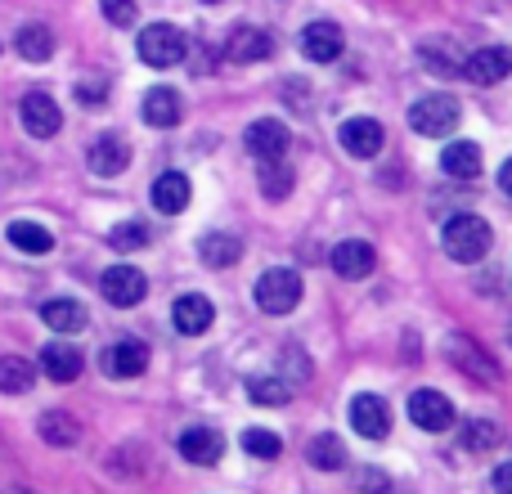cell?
<instances>
[{
    "mask_svg": "<svg viewBox=\"0 0 512 494\" xmlns=\"http://www.w3.org/2000/svg\"><path fill=\"white\" fill-rule=\"evenodd\" d=\"M441 243H445V252H450L459 265H472V261H481V256L490 252L495 234H490V225L481 221V216L463 212V216H450V221H445Z\"/></svg>",
    "mask_w": 512,
    "mask_h": 494,
    "instance_id": "cell-1",
    "label": "cell"
},
{
    "mask_svg": "<svg viewBox=\"0 0 512 494\" xmlns=\"http://www.w3.org/2000/svg\"><path fill=\"white\" fill-rule=\"evenodd\" d=\"M463 108L454 95H423L414 108H409V126H414L418 135H427V140H445V135L459 126Z\"/></svg>",
    "mask_w": 512,
    "mask_h": 494,
    "instance_id": "cell-2",
    "label": "cell"
},
{
    "mask_svg": "<svg viewBox=\"0 0 512 494\" xmlns=\"http://www.w3.org/2000/svg\"><path fill=\"white\" fill-rule=\"evenodd\" d=\"M135 50H140V59L149 63V68H176V63L185 59L189 41H185V32H180V27L149 23L140 32V41H135Z\"/></svg>",
    "mask_w": 512,
    "mask_h": 494,
    "instance_id": "cell-3",
    "label": "cell"
},
{
    "mask_svg": "<svg viewBox=\"0 0 512 494\" xmlns=\"http://www.w3.org/2000/svg\"><path fill=\"white\" fill-rule=\"evenodd\" d=\"M301 301V274L297 270H265L256 279V306L265 315H292Z\"/></svg>",
    "mask_w": 512,
    "mask_h": 494,
    "instance_id": "cell-4",
    "label": "cell"
},
{
    "mask_svg": "<svg viewBox=\"0 0 512 494\" xmlns=\"http://www.w3.org/2000/svg\"><path fill=\"white\" fill-rule=\"evenodd\" d=\"M18 117H23V131L32 135V140H50V135H59V126H63L59 104H54L45 90H32V95H23V104H18Z\"/></svg>",
    "mask_w": 512,
    "mask_h": 494,
    "instance_id": "cell-5",
    "label": "cell"
},
{
    "mask_svg": "<svg viewBox=\"0 0 512 494\" xmlns=\"http://www.w3.org/2000/svg\"><path fill=\"white\" fill-rule=\"evenodd\" d=\"M243 144H248V153L256 162H274V158L288 153L292 135H288V126H283L279 117H261V122H252L248 131H243Z\"/></svg>",
    "mask_w": 512,
    "mask_h": 494,
    "instance_id": "cell-6",
    "label": "cell"
},
{
    "mask_svg": "<svg viewBox=\"0 0 512 494\" xmlns=\"http://www.w3.org/2000/svg\"><path fill=\"white\" fill-rule=\"evenodd\" d=\"M409 423L423 427V432H445V427H454V405L441 396V391L423 387L409 396Z\"/></svg>",
    "mask_w": 512,
    "mask_h": 494,
    "instance_id": "cell-7",
    "label": "cell"
},
{
    "mask_svg": "<svg viewBox=\"0 0 512 494\" xmlns=\"http://www.w3.org/2000/svg\"><path fill=\"white\" fill-rule=\"evenodd\" d=\"M463 72H468V81H477V86H499L512 72V50L508 45H481L477 54H468Z\"/></svg>",
    "mask_w": 512,
    "mask_h": 494,
    "instance_id": "cell-8",
    "label": "cell"
},
{
    "mask_svg": "<svg viewBox=\"0 0 512 494\" xmlns=\"http://www.w3.org/2000/svg\"><path fill=\"white\" fill-rule=\"evenodd\" d=\"M144 292H149V279H144L135 265H113V270H104V297L113 301V306H122V310L140 306Z\"/></svg>",
    "mask_w": 512,
    "mask_h": 494,
    "instance_id": "cell-9",
    "label": "cell"
},
{
    "mask_svg": "<svg viewBox=\"0 0 512 494\" xmlns=\"http://www.w3.org/2000/svg\"><path fill=\"white\" fill-rule=\"evenodd\" d=\"M351 427L364 441H382L391 432V409L382 396H355L351 400Z\"/></svg>",
    "mask_w": 512,
    "mask_h": 494,
    "instance_id": "cell-10",
    "label": "cell"
},
{
    "mask_svg": "<svg viewBox=\"0 0 512 494\" xmlns=\"http://www.w3.org/2000/svg\"><path fill=\"white\" fill-rule=\"evenodd\" d=\"M373 265H378V252H373V243L346 239V243L333 247V270H337V279H369Z\"/></svg>",
    "mask_w": 512,
    "mask_h": 494,
    "instance_id": "cell-11",
    "label": "cell"
},
{
    "mask_svg": "<svg viewBox=\"0 0 512 494\" xmlns=\"http://www.w3.org/2000/svg\"><path fill=\"white\" fill-rule=\"evenodd\" d=\"M149 369V346L135 342V337H126V342L108 346L104 351V373L108 378H140V373Z\"/></svg>",
    "mask_w": 512,
    "mask_h": 494,
    "instance_id": "cell-12",
    "label": "cell"
},
{
    "mask_svg": "<svg viewBox=\"0 0 512 494\" xmlns=\"http://www.w3.org/2000/svg\"><path fill=\"white\" fill-rule=\"evenodd\" d=\"M382 126L373 122V117H351V122H342V149L351 153V158H378L382 153Z\"/></svg>",
    "mask_w": 512,
    "mask_h": 494,
    "instance_id": "cell-13",
    "label": "cell"
},
{
    "mask_svg": "<svg viewBox=\"0 0 512 494\" xmlns=\"http://www.w3.org/2000/svg\"><path fill=\"white\" fill-rule=\"evenodd\" d=\"M445 351H450V360L459 364V369L468 373V378H477V382H499L495 360H490V355L481 351V346L472 342V337H450V346H445Z\"/></svg>",
    "mask_w": 512,
    "mask_h": 494,
    "instance_id": "cell-14",
    "label": "cell"
},
{
    "mask_svg": "<svg viewBox=\"0 0 512 494\" xmlns=\"http://www.w3.org/2000/svg\"><path fill=\"white\" fill-rule=\"evenodd\" d=\"M180 454H185L189 463H198V468H212L225 454V436L216 432V427H189V432L180 436Z\"/></svg>",
    "mask_w": 512,
    "mask_h": 494,
    "instance_id": "cell-15",
    "label": "cell"
},
{
    "mask_svg": "<svg viewBox=\"0 0 512 494\" xmlns=\"http://www.w3.org/2000/svg\"><path fill=\"white\" fill-rule=\"evenodd\" d=\"M171 319H176V328L185 337H198V333H207V328H212L216 306L207 297H198V292H185V297L171 306Z\"/></svg>",
    "mask_w": 512,
    "mask_h": 494,
    "instance_id": "cell-16",
    "label": "cell"
},
{
    "mask_svg": "<svg viewBox=\"0 0 512 494\" xmlns=\"http://www.w3.org/2000/svg\"><path fill=\"white\" fill-rule=\"evenodd\" d=\"M86 162H90V171H95V176H122L126 162H131V149H126L122 135H99V140L90 144Z\"/></svg>",
    "mask_w": 512,
    "mask_h": 494,
    "instance_id": "cell-17",
    "label": "cell"
},
{
    "mask_svg": "<svg viewBox=\"0 0 512 494\" xmlns=\"http://www.w3.org/2000/svg\"><path fill=\"white\" fill-rule=\"evenodd\" d=\"M180 117H185V99H180L171 86H153L149 95H144V122L149 126L167 131V126L180 122Z\"/></svg>",
    "mask_w": 512,
    "mask_h": 494,
    "instance_id": "cell-18",
    "label": "cell"
},
{
    "mask_svg": "<svg viewBox=\"0 0 512 494\" xmlns=\"http://www.w3.org/2000/svg\"><path fill=\"white\" fill-rule=\"evenodd\" d=\"M189 194H194V185H189V176H180V171H167V176L153 180V207H158L162 216H180V212H185Z\"/></svg>",
    "mask_w": 512,
    "mask_h": 494,
    "instance_id": "cell-19",
    "label": "cell"
},
{
    "mask_svg": "<svg viewBox=\"0 0 512 494\" xmlns=\"http://www.w3.org/2000/svg\"><path fill=\"white\" fill-rule=\"evenodd\" d=\"M301 54H306L310 63H333L337 54H342V32H337V23H310L306 32H301Z\"/></svg>",
    "mask_w": 512,
    "mask_h": 494,
    "instance_id": "cell-20",
    "label": "cell"
},
{
    "mask_svg": "<svg viewBox=\"0 0 512 494\" xmlns=\"http://www.w3.org/2000/svg\"><path fill=\"white\" fill-rule=\"evenodd\" d=\"M270 50H274V41L261 27H234L230 45H225V54H230L234 63H261V59H270Z\"/></svg>",
    "mask_w": 512,
    "mask_h": 494,
    "instance_id": "cell-21",
    "label": "cell"
},
{
    "mask_svg": "<svg viewBox=\"0 0 512 494\" xmlns=\"http://www.w3.org/2000/svg\"><path fill=\"white\" fill-rule=\"evenodd\" d=\"M441 167H445V176H454V180H477L481 176V144H472V140L445 144Z\"/></svg>",
    "mask_w": 512,
    "mask_h": 494,
    "instance_id": "cell-22",
    "label": "cell"
},
{
    "mask_svg": "<svg viewBox=\"0 0 512 494\" xmlns=\"http://www.w3.org/2000/svg\"><path fill=\"white\" fill-rule=\"evenodd\" d=\"M81 351L77 346H68V342H50L41 351V369H45V378H54V382H72L81 373Z\"/></svg>",
    "mask_w": 512,
    "mask_h": 494,
    "instance_id": "cell-23",
    "label": "cell"
},
{
    "mask_svg": "<svg viewBox=\"0 0 512 494\" xmlns=\"http://www.w3.org/2000/svg\"><path fill=\"white\" fill-rule=\"evenodd\" d=\"M14 45H18V54H23L27 63H45L54 54V32L45 23H23L18 27V36H14Z\"/></svg>",
    "mask_w": 512,
    "mask_h": 494,
    "instance_id": "cell-24",
    "label": "cell"
},
{
    "mask_svg": "<svg viewBox=\"0 0 512 494\" xmlns=\"http://www.w3.org/2000/svg\"><path fill=\"white\" fill-rule=\"evenodd\" d=\"M41 319L54 328V333H81L86 328V306L81 301H45L41 306Z\"/></svg>",
    "mask_w": 512,
    "mask_h": 494,
    "instance_id": "cell-25",
    "label": "cell"
},
{
    "mask_svg": "<svg viewBox=\"0 0 512 494\" xmlns=\"http://www.w3.org/2000/svg\"><path fill=\"white\" fill-rule=\"evenodd\" d=\"M36 382V364L23 360V355H0V391L5 396H23Z\"/></svg>",
    "mask_w": 512,
    "mask_h": 494,
    "instance_id": "cell-26",
    "label": "cell"
},
{
    "mask_svg": "<svg viewBox=\"0 0 512 494\" xmlns=\"http://www.w3.org/2000/svg\"><path fill=\"white\" fill-rule=\"evenodd\" d=\"M198 256H203L212 270H225V265H234L243 256V243L234 239V234H203V243H198Z\"/></svg>",
    "mask_w": 512,
    "mask_h": 494,
    "instance_id": "cell-27",
    "label": "cell"
},
{
    "mask_svg": "<svg viewBox=\"0 0 512 494\" xmlns=\"http://www.w3.org/2000/svg\"><path fill=\"white\" fill-rule=\"evenodd\" d=\"M41 441L45 445H77L81 441V423L72 414H63V409H50V414L41 418Z\"/></svg>",
    "mask_w": 512,
    "mask_h": 494,
    "instance_id": "cell-28",
    "label": "cell"
},
{
    "mask_svg": "<svg viewBox=\"0 0 512 494\" xmlns=\"http://www.w3.org/2000/svg\"><path fill=\"white\" fill-rule=\"evenodd\" d=\"M292 167L283 158H274V162H261V194L270 198V203H283V198L292 194Z\"/></svg>",
    "mask_w": 512,
    "mask_h": 494,
    "instance_id": "cell-29",
    "label": "cell"
},
{
    "mask_svg": "<svg viewBox=\"0 0 512 494\" xmlns=\"http://www.w3.org/2000/svg\"><path fill=\"white\" fill-rule=\"evenodd\" d=\"M306 459L315 463L319 472H337V468H346V445L337 441V436H315V441H310V450H306Z\"/></svg>",
    "mask_w": 512,
    "mask_h": 494,
    "instance_id": "cell-30",
    "label": "cell"
},
{
    "mask_svg": "<svg viewBox=\"0 0 512 494\" xmlns=\"http://www.w3.org/2000/svg\"><path fill=\"white\" fill-rule=\"evenodd\" d=\"M499 441H504V432H499V423H490V418H472V423H463V445H468L472 454L499 450Z\"/></svg>",
    "mask_w": 512,
    "mask_h": 494,
    "instance_id": "cell-31",
    "label": "cell"
},
{
    "mask_svg": "<svg viewBox=\"0 0 512 494\" xmlns=\"http://www.w3.org/2000/svg\"><path fill=\"white\" fill-rule=\"evenodd\" d=\"M9 243H14L18 252H32V256H41V252H50L54 247L50 230H41L36 221H14L9 225Z\"/></svg>",
    "mask_w": 512,
    "mask_h": 494,
    "instance_id": "cell-32",
    "label": "cell"
},
{
    "mask_svg": "<svg viewBox=\"0 0 512 494\" xmlns=\"http://www.w3.org/2000/svg\"><path fill=\"white\" fill-rule=\"evenodd\" d=\"M248 396H252V405H265V409H279V405H288V396H292V387L283 378H248Z\"/></svg>",
    "mask_w": 512,
    "mask_h": 494,
    "instance_id": "cell-33",
    "label": "cell"
},
{
    "mask_svg": "<svg viewBox=\"0 0 512 494\" xmlns=\"http://www.w3.org/2000/svg\"><path fill=\"white\" fill-rule=\"evenodd\" d=\"M243 450H248L252 459H279L283 441L274 432H265V427H248V432H243Z\"/></svg>",
    "mask_w": 512,
    "mask_h": 494,
    "instance_id": "cell-34",
    "label": "cell"
},
{
    "mask_svg": "<svg viewBox=\"0 0 512 494\" xmlns=\"http://www.w3.org/2000/svg\"><path fill=\"white\" fill-rule=\"evenodd\" d=\"M108 243H113L117 252H140V247L149 243V225L144 221H122L113 234H108Z\"/></svg>",
    "mask_w": 512,
    "mask_h": 494,
    "instance_id": "cell-35",
    "label": "cell"
},
{
    "mask_svg": "<svg viewBox=\"0 0 512 494\" xmlns=\"http://www.w3.org/2000/svg\"><path fill=\"white\" fill-rule=\"evenodd\" d=\"M99 9H104V18L113 27H131L135 23V0H99Z\"/></svg>",
    "mask_w": 512,
    "mask_h": 494,
    "instance_id": "cell-36",
    "label": "cell"
},
{
    "mask_svg": "<svg viewBox=\"0 0 512 494\" xmlns=\"http://www.w3.org/2000/svg\"><path fill=\"white\" fill-rule=\"evenodd\" d=\"M77 99H81V104H104V99H108V81L104 77L77 81Z\"/></svg>",
    "mask_w": 512,
    "mask_h": 494,
    "instance_id": "cell-37",
    "label": "cell"
},
{
    "mask_svg": "<svg viewBox=\"0 0 512 494\" xmlns=\"http://www.w3.org/2000/svg\"><path fill=\"white\" fill-rule=\"evenodd\" d=\"M360 490H364V494H382V490H387V477H382L378 468H369V472L360 477Z\"/></svg>",
    "mask_w": 512,
    "mask_h": 494,
    "instance_id": "cell-38",
    "label": "cell"
},
{
    "mask_svg": "<svg viewBox=\"0 0 512 494\" xmlns=\"http://www.w3.org/2000/svg\"><path fill=\"white\" fill-rule=\"evenodd\" d=\"M495 494H512V463L495 468Z\"/></svg>",
    "mask_w": 512,
    "mask_h": 494,
    "instance_id": "cell-39",
    "label": "cell"
},
{
    "mask_svg": "<svg viewBox=\"0 0 512 494\" xmlns=\"http://www.w3.org/2000/svg\"><path fill=\"white\" fill-rule=\"evenodd\" d=\"M499 185H504V194L512 198V158L504 162V171H499Z\"/></svg>",
    "mask_w": 512,
    "mask_h": 494,
    "instance_id": "cell-40",
    "label": "cell"
},
{
    "mask_svg": "<svg viewBox=\"0 0 512 494\" xmlns=\"http://www.w3.org/2000/svg\"><path fill=\"white\" fill-rule=\"evenodd\" d=\"M203 5H221V0H203Z\"/></svg>",
    "mask_w": 512,
    "mask_h": 494,
    "instance_id": "cell-41",
    "label": "cell"
},
{
    "mask_svg": "<svg viewBox=\"0 0 512 494\" xmlns=\"http://www.w3.org/2000/svg\"><path fill=\"white\" fill-rule=\"evenodd\" d=\"M508 342H512V324H508Z\"/></svg>",
    "mask_w": 512,
    "mask_h": 494,
    "instance_id": "cell-42",
    "label": "cell"
},
{
    "mask_svg": "<svg viewBox=\"0 0 512 494\" xmlns=\"http://www.w3.org/2000/svg\"><path fill=\"white\" fill-rule=\"evenodd\" d=\"M14 494H32V490H14Z\"/></svg>",
    "mask_w": 512,
    "mask_h": 494,
    "instance_id": "cell-43",
    "label": "cell"
}]
</instances>
